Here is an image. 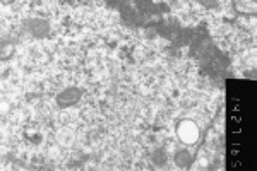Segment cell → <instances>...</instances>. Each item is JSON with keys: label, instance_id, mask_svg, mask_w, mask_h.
Returning <instances> with one entry per match:
<instances>
[{"label": "cell", "instance_id": "obj_1", "mask_svg": "<svg viewBox=\"0 0 257 171\" xmlns=\"http://www.w3.org/2000/svg\"><path fill=\"white\" fill-rule=\"evenodd\" d=\"M81 99V91L77 87H67L62 93L57 96V103H59L60 108H69L72 106L74 103H77Z\"/></svg>", "mask_w": 257, "mask_h": 171}, {"label": "cell", "instance_id": "obj_2", "mask_svg": "<svg viewBox=\"0 0 257 171\" xmlns=\"http://www.w3.org/2000/svg\"><path fill=\"white\" fill-rule=\"evenodd\" d=\"M28 31L31 33L35 38H47L50 33V24L45 19H30L28 21Z\"/></svg>", "mask_w": 257, "mask_h": 171}, {"label": "cell", "instance_id": "obj_3", "mask_svg": "<svg viewBox=\"0 0 257 171\" xmlns=\"http://www.w3.org/2000/svg\"><path fill=\"white\" fill-rule=\"evenodd\" d=\"M178 135H180V139L184 140L185 144H194L197 140L199 130L194 123L184 122V123H180V127H178Z\"/></svg>", "mask_w": 257, "mask_h": 171}, {"label": "cell", "instance_id": "obj_4", "mask_svg": "<svg viewBox=\"0 0 257 171\" xmlns=\"http://www.w3.org/2000/svg\"><path fill=\"white\" fill-rule=\"evenodd\" d=\"M190 154L187 151H178L175 154V164H178L180 168H184V166H189L190 164Z\"/></svg>", "mask_w": 257, "mask_h": 171}, {"label": "cell", "instance_id": "obj_5", "mask_svg": "<svg viewBox=\"0 0 257 171\" xmlns=\"http://www.w3.org/2000/svg\"><path fill=\"white\" fill-rule=\"evenodd\" d=\"M12 2H14V0H2V4H6V6H9Z\"/></svg>", "mask_w": 257, "mask_h": 171}]
</instances>
